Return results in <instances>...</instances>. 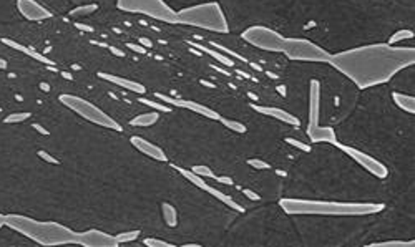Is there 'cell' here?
Returning <instances> with one entry per match:
<instances>
[{"instance_id": "obj_18", "label": "cell", "mask_w": 415, "mask_h": 247, "mask_svg": "<svg viewBox=\"0 0 415 247\" xmlns=\"http://www.w3.org/2000/svg\"><path fill=\"white\" fill-rule=\"evenodd\" d=\"M392 100H394L395 106L402 111H405V113H410V115L415 113V98L414 96L395 91V93H392Z\"/></svg>"}, {"instance_id": "obj_9", "label": "cell", "mask_w": 415, "mask_h": 247, "mask_svg": "<svg viewBox=\"0 0 415 247\" xmlns=\"http://www.w3.org/2000/svg\"><path fill=\"white\" fill-rule=\"evenodd\" d=\"M241 39L248 42L249 45L256 46V49L264 50V52L283 53L286 37L273 29H267L264 25H253L243 32Z\"/></svg>"}, {"instance_id": "obj_36", "label": "cell", "mask_w": 415, "mask_h": 247, "mask_svg": "<svg viewBox=\"0 0 415 247\" xmlns=\"http://www.w3.org/2000/svg\"><path fill=\"white\" fill-rule=\"evenodd\" d=\"M4 224H6V216H2V214H0V229H2Z\"/></svg>"}, {"instance_id": "obj_27", "label": "cell", "mask_w": 415, "mask_h": 247, "mask_svg": "<svg viewBox=\"0 0 415 247\" xmlns=\"http://www.w3.org/2000/svg\"><path fill=\"white\" fill-rule=\"evenodd\" d=\"M193 172H196L198 176H201V178H216V175L213 172V170H211L210 166H205V165H200V166H193L191 167Z\"/></svg>"}, {"instance_id": "obj_16", "label": "cell", "mask_w": 415, "mask_h": 247, "mask_svg": "<svg viewBox=\"0 0 415 247\" xmlns=\"http://www.w3.org/2000/svg\"><path fill=\"white\" fill-rule=\"evenodd\" d=\"M253 108H255L257 113L264 115V116H269V118H274L281 121V123H286V125H290V127H296L299 128V125H301V121H299L298 116H294L293 113H288V111L281 110V108H276V106H261V105H253Z\"/></svg>"}, {"instance_id": "obj_33", "label": "cell", "mask_w": 415, "mask_h": 247, "mask_svg": "<svg viewBox=\"0 0 415 247\" xmlns=\"http://www.w3.org/2000/svg\"><path fill=\"white\" fill-rule=\"evenodd\" d=\"M243 194L246 196V198L251 199V201H261V196L251 189H243Z\"/></svg>"}, {"instance_id": "obj_6", "label": "cell", "mask_w": 415, "mask_h": 247, "mask_svg": "<svg viewBox=\"0 0 415 247\" xmlns=\"http://www.w3.org/2000/svg\"><path fill=\"white\" fill-rule=\"evenodd\" d=\"M117 7L123 12L146 15L165 23H179L178 12L163 0H117Z\"/></svg>"}, {"instance_id": "obj_26", "label": "cell", "mask_w": 415, "mask_h": 247, "mask_svg": "<svg viewBox=\"0 0 415 247\" xmlns=\"http://www.w3.org/2000/svg\"><path fill=\"white\" fill-rule=\"evenodd\" d=\"M138 236H140V231H128V232H122V234H117V241L120 244H128V242H133L138 239Z\"/></svg>"}, {"instance_id": "obj_23", "label": "cell", "mask_w": 415, "mask_h": 247, "mask_svg": "<svg viewBox=\"0 0 415 247\" xmlns=\"http://www.w3.org/2000/svg\"><path fill=\"white\" fill-rule=\"evenodd\" d=\"M96 8H98V6H96V4H89V6L77 7V8H73V11L70 12V17L78 18V17L94 15V12H96Z\"/></svg>"}, {"instance_id": "obj_29", "label": "cell", "mask_w": 415, "mask_h": 247, "mask_svg": "<svg viewBox=\"0 0 415 247\" xmlns=\"http://www.w3.org/2000/svg\"><path fill=\"white\" fill-rule=\"evenodd\" d=\"M286 143L290 144V146H293V148H296V150H299V151H306V153L311 151V146H309V144H306V143L299 141V139L286 138Z\"/></svg>"}, {"instance_id": "obj_24", "label": "cell", "mask_w": 415, "mask_h": 247, "mask_svg": "<svg viewBox=\"0 0 415 247\" xmlns=\"http://www.w3.org/2000/svg\"><path fill=\"white\" fill-rule=\"evenodd\" d=\"M219 121H221V125H223V127H226V128H228V129H231V132H236V133H241V134L248 132L246 125L239 123V121H236V120L223 118V116H221Z\"/></svg>"}, {"instance_id": "obj_11", "label": "cell", "mask_w": 415, "mask_h": 247, "mask_svg": "<svg viewBox=\"0 0 415 247\" xmlns=\"http://www.w3.org/2000/svg\"><path fill=\"white\" fill-rule=\"evenodd\" d=\"M174 170H177L179 172V175L183 176V178H186L188 181H190L191 184H195L196 188H200V189L205 191V193L211 194L215 199H218V201L226 204V206H228V208L234 209V211L244 213V208L239 203L234 201V198H231V196H229V194L223 193V191H219L218 188H213V186H210V184L206 183L205 179L201 178V176H198L196 172H193L191 170H184V167H179V166H174Z\"/></svg>"}, {"instance_id": "obj_15", "label": "cell", "mask_w": 415, "mask_h": 247, "mask_svg": "<svg viewBox=\"0 0 415 247\" xmlns=\"http://www.w3.org/2000/svg\"><path fill=\"white\" fill-rule=\"evenodd\" d=\"M130 143L133 144V148H136L138 151L151 158V160H156V161H161V163L168 161V156L165 155V151L161 150L160 146H156V144L148 141V139L140 138V137H132Z\"/></svg>"}, {"instance_id": "obj_20", "label": "cell", "mask_w": 415, "mask_h": 247, "mask_svg": "<svg viewBox=\"0 0 415 247\" xmlns=\"http://www.w3.org/2000/svg\"><path fill=\"white\" fill-rule=\"evenodd\" d=\"M193 46H196L198 50H200V52H206V53H210L211 57H215L216 60H218V62H221V63H224V65H228V67H234V62L231 58H228V57H224V55H221L219 52H216V50H210V49H206V46H203V45H200V44H191Z\"/></svg>"}, {"instance_id": "obj_2", "label": "cell", "mask_w": 415, "mask_h": 247, "mask_svg": "<svg viewBox=\"0 0 415 247\" xmlns=\"http://www.w3.org/2000/svg\"><path fill=\"white\" fill-rule=\"evenodd\" d=\"M281 209L289 216H336L357 217L379 214L385 209L377 203H339V201H314V199H281Z\"/></svg>"}, {"instance_id": "obj_22", "label": "cell", "mask_w": 415, "mask_h": 247, "mask_svg": "<svg viewBox=\"0 0 415 247\" xmlns=\"http://www.w3.org/2000/svg\"><path fill=\"white\" fill-rule=\"evenodd\" d=\"M415 241H382V242H372L367 247H414Z\"/></svg>"}, {"instance_id": "obj_25", "label": "cell", "mask_w": 415, "mask_h": 247, "mask_svg": "<svg viewBox=\"0 0 415 247\" xmlns=\"http://www.w3.org/2000/svg\"><path fill=\"white\" fill-rule=\"evenodd\" d=\"M161 209H163V216L166 219V222H168L170 226H177V222H178L177 209H174L172 204H168V203L161 204Z\"/></svg>"}, {"instance_id": "obj_8", "label": "cell", "mask_w": 415, "mask_h": 247, "mask_svg": "<svg viewBox=\"0 0 415 247\" xmlns=\"http://www.w3.org/2000/svg\"><path fill=\"white\" fill-rule=\"evenodd\" d=\"M283 53L289 60L296 62H312V63H329L331 53L322 46L316 45L314 42L307 39H288L286 37Z\"/></svg>"}, {"instance_id": "obj_7", "label": "cell", "mask_w": 415, "mask_h": 247, "mask_svg": "<svg viewBox=\"0 0 415 247\" xmlns=\"http://www.w3.org/2000/svg\"><path fill=\"white\" fill-rule=\"evenodd\" d=\"M60 101L67 106L68 110H72L73 113H77L80 118L90 121V123L98 125L101 128L115 129V132H122L118 121H115L112 116L105 113L103 110H100L98 106L90 103L85 98L75 96V95H60Z\"/></svg>"}, {"instance_id": "obj_32", "label": "cell", "mask_w": 415, "mask_h": 247, "mask_svg": "<svg viewBox=\"0 0 415 247\" xmlns=\"http://www.w3.org/2000/svg\"><path fill=\"white\" fill-rule=\"evenodd\" d=\"M29 118V113H13L7 118L8 123H18V121H24Z\"/></svg>"}, {"instance_id": "obj_4", "label": "cell", "mask_w": 415, "mask_h": 247, "mask_svg": "<svg viewBox=\"0 0 415 247\" xmlns=\"http://www.w3.org/2000/svg\"><path fill=\"white\" fill-rule=\"evenodd\" d=\"M179 23L215 34H228L229 23L218 2H206L178 12Z\"/></svg>"}, {"instance_id": "obj_31", "label": "cell", "mask_w": 415, "mask_h": 247, "mask_svg": "<svg viewBox=\"0 0 415 247\" xmlns=\"http://www.w3.org/2000/svg\"><path fill=\"white\" fill-rule=\"evenodd\" d=\"M248 165L251 167H255V170H269V163L262 161V160H249Z\"/></svg>"}, {"instance_id": "obj_13", "label": "cell", "mask_w": 415, "mask_h": 247, "mask_svg": "<svg viewBox=\"0 0 415 247\" xmlns=\"http://www.w3.org/2000/svg\"><path fill=\"white\" fill-rule=\"evenodd\" d=\"M17 11L20 15L30 22L47 20L52 17V12L47 11L44 6H40L37 0H17Z\"/></svg>"}, {"instance_id": "obj_1", "label": "cell", "mask_w": 415, "mask_h": 247, "mask_svg": "<svg viewBox=\"0 0 415 247\" xmlns=\"http://www.w3.org/2000/svg\"><path fill=\"white\" fill-rule=\"evenodd\" d=\"M329 65L359 90L389 83L402 70L415 65L414 46L389 44L362 45L331 55Z\"/></svg>"}, {"instance_id": "obj_35", "label": "cell", "mask_w": 415, "mask_h": 247, "mask_svg": "<svg viewBox=\"0 0 415 247\" xmlns=\"http://www.w3.org/2000/svg\"><path fill=\"white\" fill-rule=\"evenodd\" d=\"M215 179H216V181H219V183L228 184V186H233V184H234V183H233V179H231V178H228V176H226V178H219V176H216Z\"/></svg>"}, {"instance_id": "obj_28", "label": "cell", "mask_w": 415, "mask_h": 247, "mask_svg": "<svg viewBox=\"0 0 415 247\" xmlns=\"http://www.w3.org/2000/svg\"><path fill=\"white\" fill-rule=\"evenodd\" d=\"M140 101H141V103H145L146 106H151V108L161 111V113H170V111H172V108H170V106L161 105V103H156V101H151V100H146V98H140Z\"/></svg>"}, {"instance_id": "obj_14", "label": "cell", "mask_w": 415, "mask_h": 247, "mask_svg": "<svg viewBox=\"0 0 415 247\" xmlns=\"http://www.w3.org/2000/svg\"><path fill=\"white\" fill-rule=\"evenodd\" d=\"M80 246L83 247H117L120 242L117 237L110 236L101 231H85L80 232Z\"/></svg>"}, {"instance_id": "obj_3", "label": "cell", "mask_w": 415, "mask_h": 247, "mask_svg": "<svg viewBox=\"0 0 415 247\" xmlns=\"http://www.w3.org/2000/svg\"><path fill=\"white\" fill-rule=\"evenodd\" d=\"M6 224L42 246H80V232L57 222H39L24 216H6Z\"/></svg>"}, {"instance_id": "obj_10", "label": "cell", "mask_w": 415, "mask_h": 247, "mask_svg": "<svg viewBox=\"0 0 415 247\" xmlns=\"http://www.w3.org/2000/svg\"><path fill=\"white\" fill-rule=\"evenodd\" d=\"M334 146H338L340 151L345 153V155H347L350 158V160L356 161L359 166H362L364 170L371 172V175L376 176V178L385 179L387 176H389V170H387V166L382 165L381 161H377L376 158H372L371 155H367V153L357 150V148L347 146V144H340L339 141L336 143Z\"/></svg>"}, {"instance_id": "obj_37", "label": "cell", "mask_w": 415, "mask_h": 247, "mask_svg": "<svg viewBox=\"0 0 415 247\" xmlns=\"http://www.w3.org/2000/svg\"><path fill=\"white\" fill-rule=\"evenodd\" d=\"M184 247H200V244H184Z\"/></svg>"}, {"instance_id": "obj_30", "label": "cell", "mask_w": 415, "mask_h": 247, "mask_svg": "<svg viewBox=\"0 0 415 247\" xmlns=\"http://www.w3.org/2000/svg\"><path fill=\"white\" fill-rule=\"evenodd\" d=\"M143 244L148 246V247H173V244H170V242L155 239V237H148V239L143 241Z\"/></svg>"}, {"instance_id": "obj_21", "label": "cell", "mask_w": 415, "mask_h": 247, "mask_svg": "<svg viewBox=\"0 0 415 247\" xmlns=\"http://www.w3.org/2000/svg\"><path fill=\"white\" fill-rule=\"evenodd\" d=\"M414 37H415L414 30H410V29H400V30H397L394 35L390 37L387 44H389V45H397L399 42L410 40V39H414Z\"/></svg>"}, {"instance_id": "obj_12", "label": "cell", "mask_w": 415, "mask_h": 247, "mask_svg": "<svg viewBox=\"0 0 415 247\" xmlns=\"http://www.w3.org/2000/svg\"><path fill=\"white\" fill-rule=\"evenodd\" d=\"M156 98L161 101H165V103L172 105L173 108H184V110H191L195 111V113L205 116V118H210V120H216L219 121L221 115L218 111H215L213 108H208V106L201 105V103H196V101H191V100H181V98H170L166 95H156Z\"/></svg>"}, {"instance_id": "obj_5", "label": "cell", "mask_w": 415, "mask_h": 247, "mask_svg": "<svg viewBox=\"0 0 415 247\" xmlns=\"http://www.w3.org/2000/svg\"><path fill=\"white\" fill-rule=\"evenodd\" d=\"M321 83L317 80H311L309 85V116H307V128L306 134L312 143H338V134L331 127H321Z\"/></svg>"}, {"instance_id": "obj_34", "label": "cell", "mask_w": 415, "mask_h": 247, "mask_svg": "<svg viewBox=\"0 0 415 247\" xmlns=\"http://www.w3.org/2000/svg\"><path fill=\"white\" fill-rule=\"evenodd\" d=\"M39 156L42 158V160H45L47 163H58L57 160H55L53 156H50L49 153H45V151H40V153H39Z\"/></svg>"}, {"instance_id": "obj_17", "label": "cell", "mask_w": 415, "mask_h": 247, "mask_svg": "<svg viewBox=\"0 0 415 247\" xmlns=\"http://www.w3.org/2000/svg\"><path fill=\"white\" fill-rule=\"evenodd\" d=\"M100 78H103V80L107 82H112L115 83V85H120L123 88H127V90H132L133 93H140V95H143L145 93V87L140 85L138 82H132V80H127V78H122V77H115V75H108V73H100L98 75Z\"/></svg>"}, {"instance_id": "obj_19", "label": "cell", "mask_w": 415, "mask_h": 247, "mask_svg": "<svg viewBox=\"0 0 415 247\" xmlns=\"http://www.w3.org/2000/svg\"><path fill=\"white\" fill-rule=\"evenodd\" d=\"M158 120H160L158 111H148V113H143V115L135 116V118L130 121V125H132V127L145 128V127H151V125H155Z\"/></svg>"}]
</instances>
